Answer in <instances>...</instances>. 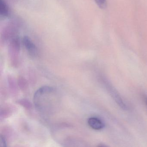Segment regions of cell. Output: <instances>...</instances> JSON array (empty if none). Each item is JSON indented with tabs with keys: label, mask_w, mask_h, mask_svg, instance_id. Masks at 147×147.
Segmentation results:
<instances>
[{
	"label": "cell",
	"mask_w": 147,
	"mask_h": 147,
	"mask_svg": "<svg viewBox=\"0 0 147 147\" xmlns=\"http://www.w3.org/2000/svg\"><path fill=\"white\" fill-rule=\"evenodd\" d=\"M33 101L37 109L43 110L58 104L60 103V97L55 88L45 86L39 88L35 92Z\"/></svg>",
	"instance_id": "1"
},
{
	"label": "cell",
	"mask_w": 147,
	"mask_h": 147,
	"mask_svg": "<svg viewBox=\"0 0 147 147\" xmlns=\"http://www.w3.org/2000/svg\"><path fill=\"white\" fill-rule=\"evenodd\" d=\"M22 41L29 55L32 57H36L38 53V49L32 40L27 36H25Z\"/></svg>",
	"instance_id": "2"
},
{
	"label": "cell",
	"mask_w": 147,
	"mask_h": 147,
	"mask_svg": "<svg viewBox=\"0 0 147 147\" xmlns=\"http://www.w3.org/2000/svg\"><path fill=\"white\" fill-rule=\"evenodd\" d=\"M107 89L110 93V95H111L112 97L117 103V104L122 109H127V105L123 102V100L122 99L121 97L120 96V95L118 94V92L115 90L108 83H107Z\"/></svg>",
	"instance_id": "3"
},
{
	"label": "cell",
	"mask_w": 147,
	"mask_h": 147,
	"mask_svg": "<svg viewBox=\"0 0 147 147\" xmlns=\"http://www.w3.org/2000/svg\"><path fill=\"white\" fill-rule=\"evenodd\" d=\"M89 126L95 130H101L104 127V123L99 118L91 117L88 120Z\"/></svg>",
	"instance_id": "4"
},
{
	"label": "cell",
	"mask_w": 147,
	"mask_h": 147,
	"mask_svg": "<svg viewBox=\"0 0 147 147\" xmlns=\"http://www.w3.org/2000/svg\"><path fill=\"white\" fill-rule=\"evenodd\" d=\"M9 10L7 5L4 0L0 1V14L3 17H7L9 16Z\"/></svg>",
	"instance_id": "5"
},
{
	"label": "cell",
	"mask_w": 147,
	"mask_h": 147,
	"mask_svg": "<svg viewBox=\"0 0 147 147\" xmlns=\"http://www.w3.org/2000/svg\"><path fill=\"white\" fill-rule=\"evenodd\" d=\"M99 8L102 9L105 8L107 7V0H94Z\"/></svg>",
	"instance_id": "6"
},
{
	"label": "cell",
	"mask_w": 147,
	"mask_h": 147,
	"mask_svg": "<svg viewBox=\"0 0 147 147\" xmlns=\"http://www.w3.org/2000/svg\"><path fill=\"white\" fill-rule=\"evenodd\" d=\"M0 147H7L6 141L4 137L1 136V141H0Z\"/></svg>",
	"instance_id": "7"
},
{
	"label": "cell",
	"mask_w": 147,
	"mask_h": 147,
	"mask_svg": "<svg viewBox=\"0 0 147 147\" xmlns=\"http://www.w3.org/2000/svg\"><path fill=\"white\" fill-rule=\"evenodd\" d=\"M145 100H146V104H147V96L145 97Z\"/></svg>",
	"instance_id": "8"
},
{
	"label": "cell",
	"mask_w": 147,
	"mask_h": 147,
	"mask_svg": "<svg viewBox=\"0 0 147 147\" xmlns=\"http://www.w3.org/2000/svg\"></svg>",
	"instance_id": "9"
}]
</instances>
